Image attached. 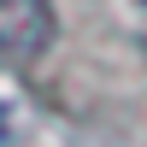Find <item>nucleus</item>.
<instances>
[{
    "instance_id": "f257e3e1",
    "label": "nucleus",
    "mask_w": 147,
    "mask_h": 147,
    "mask_svg": "<svg viewBox=\"0 0 147 147\" xmlns=\"http://www.w3.org/2000/svg\"><path fill=\"white\" fill-rule=\"evenodd\" d=\"M53 41V6L47 0H0V53L35 59Z\"/></svg>"
}]
</instances>
